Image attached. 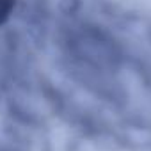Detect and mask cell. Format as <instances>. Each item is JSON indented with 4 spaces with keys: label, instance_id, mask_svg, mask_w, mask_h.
Wrapping results in <instances>:
<instances>
[{
    "label": "cell",
    "instance_id": "cell-1",
    "mask_svg": "<svg viewBox=\"0 0 151 151\" xmlns=\"http://www.w3.org/2000/svg\"><path fill=\"white\" fill-rule=\"evenodd\" d=\"M14 7V0H0V25H2Z\"/></svg>",
    "mask_w": 151,
    "mask_h": 151
}]
</instances>
